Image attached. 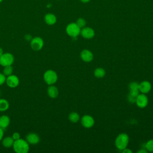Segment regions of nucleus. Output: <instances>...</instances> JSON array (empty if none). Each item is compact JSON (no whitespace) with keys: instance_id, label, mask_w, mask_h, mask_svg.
<instances>
[{"instance_id":"5701e85b","label":"nucleus","mask_w":153,"mask_h":153,"mask_svg":"<svg viewBox=\"0 0 153 153\" xmlns=\"http://www.w3.org/2000/svg\"><path fill=\"white\" fill-rule=\"evenodd\" d=\"M145 148L148 151L153 152V139L149 140L145 144Z\"/></svg>"},{"instance_id":"dca6fc26","label":"nucleus","mask_w":153,"mask_h":153,"mask_svg":"<svg viewBox=\"0 0 153 153\" xmlns=\"http://www.w3.org/2000/svg\"><path fill=\"white\" fill-rule=\"evenodd\" d=\"M44 21L48 25H53L57 22L56 16L52 13H47L44 16Z\"/></svg>"},{"instance_id":"c9c22d12","label":"nucleus","mask_w":153,"mask_h":153,"mask_svg":"<svg viewBox=\"0 0 153 153\" xmlns=\"http://www.w3.org/2000/svg\"><path fill=\"white\" fill-rule=\"evenodd\" d=\"M0 96H1V90H0Z\"/></svg>"},{"instance_id":"1a4fd4ad","label":"nucleus","mask_w":153,"mask_h":153,"mask_svg":"<svg viewBox=\"0 0 153 153\" xmlns=\"http://www.w3.org/2000/svg\"><path fill=\"white\" fill-rule=\"evenodd\" d=\"M25 140L29 145H36L40 141V137L37 133L32 132L26 135Z\"/></svg>"},{"instance_id":"b1692460","label":"nucleus","mask_w":153,"mask_h":153,"mask_svg":"<svg viewBox=\"0 0 153 153\" xmlns=\"http://www.w3.org/2000/svg\"><path fill=\"white\" fill-rule=\"evenodd\" d=\"M139 84L137 82H131L129 85V89L130 90H134V89H139Z\"/></svg>"},{"instance_id":"9d476101","label":"nucleus","mask_w":153,"mask_h":153,"mask_svg":"<svg viewBox=\"0 0 153 153\" xmlns=\"http://www.w3.org/2000/svg\"><path fill=\"white\" fill-rule=\"evenodd\" d=\"M80 34L85 39H91L94 37L95 33L93 29L90 27H84L81 29Z\"/></svg>"},{"instance_id":"473e14b6","label":"nucleus","mask_w":153,"mask_h":153,"mask_svg":"<svg viewBox=\"0 0 153 153\" xmlns=\"http://www.w3.org/2000/svg\"><path fill=\"white\" fill-rule=\"evenodd\" d=\"M3 53H4V51H3L2 48L0 47V56H1Z\"/></svg>"},{"instance_id":"c85d7f7f","label":"nucleus","mask_w":153,"mask_h":153,"mask_svg":"<svg viewBox=\"0 0 153 153\" xmlns=\"http://www.w3.org/2000/svg\"><path fill=\"white\" fill-rule=\"evenodd\" d=\"M4 130H3L2 128H1L0 127V141H1L2 139H3V137H4Z\"/></svg>"},{"instance_id":"7ed1b4c3","label":"nucleus","mask_w":153,"mask_h":153,"mask_svg":"<svg viewBox=\"0 0 153 153\" xmlns=\"http://www.w3.org/2000/svg\"><path fill=\"white\" fill-rule=\"evenodd\" d=\"M43 78L45 83L48 85L55 84L58 79L57 73L52 69L47 70L44 74Z\"/></svg>"},{"instance_id":"4be33fe9","label":"nucleus","mask_w":153,"mask_h":153,"mask_svg":"<svg viewBox=\"0 0 153 153\" xmlns=\"http://www.w3.org/2000/svg\"><path fill=\"white\" fill-rule=\"evenodd\" d=\"M76 25L81 28H83L86 25V21L85 19H84L83 18H78L76 20Z\"/></svg>"},{"instance_id":"a211bd4d","label":"nucleus","mask_w":153,"mask_h":153,"mask_svg":"<svg viewBox=\"0 0 153 153\" xmlns=\"http://www.w3.org/2000/svg\"><path fill=\"white\" fill-rule=\"evenodd\" d=\"M10 107L9 102L5 99H0V112L6 111Z\"/></svg>"},{"instance_id":"f03ea898","label":"nucleus","mask_w":153,"mask_h":153,"mask_svg":"<svg viewBox=\"0 0 153 153\" xmlns=\"http://www.w3.org/2000/svg\"><path fill=\"white\" fill-rule=\"evenodd\" d=\"M129 142L128 136L124 133H120L116 137L115 144L117 149L120 150H123L127 148Z\"/></svg>"},{"instance_id":"a878e982","label":"nucleus","mask_w":153,"mask_h":153,"mask_svg":"<svg viewBox=\"0 0 153 153\" xmlns=\"http://www.w3.org/2000/svg\"><path fill=\"white\" fill-rule=\"evenodd\" d=\"M6 76L3 73H0V85H2L5 82Z\"/></svg>"},{"instance_id":"423d86ee","label":"nucleus","mask_w":153,"mask_h":153,"mask_svg":"<svg viewBox=\"0 0 153 153\" xmlns=\"http://www.w3.org/2000/svg\"><path fill=\"white\" fill-rule=\"evenodd\" d=\"M44 46V40L39 36H35L32 38L30 41V47L34 51L41 50Z\"/></svg>"},{"instance_id":"ddd939ff","label":"nucleus","mask_w":153,"mask_h":153,"mask_svg":"<svg viewBox=\"0 0 153 153\" xmlns=\"http://www.w3.org/2000/svg\"><path fill=\"white\" fill-rule=\"evenodd\" d=\"M81 58L85 62H90L93 59V54L88 50H84L81 52Z\"/></svg>"},{"instance_id":"4468645a","label":"nucleus","mask_w":153,"mask_h":153,"mask_svg":"<svg viewBox=\"0 0 153 153\" xmlns=\"http://www.w3.org/2000/svg\"><path fill=\"white\" fill-rule=\"evenodd\" d=\"M10 124V118L6 115L0 117V127L3 130H5Z\"/></svg>"},{"instance_id":"f8f14e48","label":"nucleus","mask_w":153,"mask_h":153,"mask_svg":"<svg viewBox=\"0 0 153 153\" xmlns=\"http://www.w3.org/2000/svg\"><path fill=\"white\" fill-rule=\"evenodd\" d=\"M151 89V84L148 81H143L139 85V90L142 93H148Z\"/></svg>"},{"instance_id":"2f4dec72","label":"nucleus","mask_w":153,"mask_h":153,"mask_svg":"<svg viewBox=\"0 0 153 153\" xmlns=\"http://www.w3.org/2000/svg\"><path fill=\"white\" fill-rule=\"evenodd\" d=\"M138 153H146L147 152V151L145 149H140L139 150L138 152Z\"/></svg>"},{"instance_id":"39448f33","label":"nucleus","mask_w":153,"mask_h":153,"mask_svg":"<svg viewBox=\"0 0 153 153\" xmlns=\"http://www.w3.org/2000/svg\"><path fill=\"white\" fill-rule=\"evenodd\" d=\"M14 61V56L10 53H4L0 56V65L4 67L12 65Z\"/></svg>"},{"instance_id":"393cba45","label":"nucleus","mask_w":153,"mask_h":153,"mask_svg":"<svg viewBox=\"0 0 153 153\" xmlns=\"http://www.w3.org/2000/svg\"><path fill=\"white\" fill-rule=\"evenodd\" d=\"M139 94V89H134V90H130L129 95L136 97Z\"/></svg>"},{"instance_id":"9b49d317","label":"nucleus","mask_w":153,"mask_h":153,"mask_svg":"<svg viewBox=\"0 0 153 153\" xmlns=\"http://www.w3.org/2000/svg\"><path fill=\"white\" fill-rule=\"evenodd\" d=\"M81 121L82 126L85 128H91L93 126L94 124V118L89 115H85L83 116L81 118Z\"/></svg>"},{"instance_id":"2eb2a0df","label":"nucleus","mask_w":153,"mask_h":153,"mask_svg":"<svg viewBox=\"0 0 153 153\" xmlns=\"http://www.w3.org/2000/svg\"><path fill=\"white\" fill-rule=\"evenodd\" d=\"M47 94L51 98H56L59 95L58 88L54 85H50L47 88Z\"/></svg>"},{"instance_id":"f704fd0d","label":"nucleus","mask_w":153,"mask_h":153,"mask_svg":"<svg viewBox=\"0 0 153 153\" xmlns=\"http://www.w3.org/2000/svg\"><path fill=\"white\" fill-rule=\"evenodd\" d=\"M2 1H3V0H0V2H1Z\"/></svg>"},{"instance_id":"c756f323","label":"nucleus","mask_w":153,"mask_h":153,"mask_svg":"<svg viewBox=\"0 0 153 153\" xmlns=\"http://www.w3.org/2000/svg\"><path fill=\"white\" fill-rule=\"evenodd\" d=\"M25 38L27 40V41H31V39H32V37L29 34H26L25 36Z\"/></svg>"},{"instance_id":"412c9836","label":"nucleus","mask_w":153,"mask_h":153,"mask_svg":"<svg viewBox=\"0 0 153 153\" xmlns=\"http://www.w3.org/2000/svg\"><path fill=\"white\" fill-rule=\"evenodd\" d=\"M13 68L12 65H9V66H6L4 67L2 73L6 76H9L11 74H13Z\"/></svg>"},{"instance_id":"7c9ffc66","label":"nucleus","mask_w":153,"mask_h":153,"mask_svg":"<svg viewBox=\"0 0 153 153\" xmlns=\"http://www.w3.org/2000/svg\"><path fill=\"white\" fill-rule=\"evenodd\" d=\"M122 152L124 153H132V151L129 149H127L126 148L122 150Z\"/></svg>"},{"instance_id":"6ab92c4d","label":"nucleus","mask_w":153,"mask_h":153,"mask_svg":"<svg viewBox=\"0 0 153 153\" xmlns=\"http://www.w3.org/2000/svg\"><path fill=\"white\" fill-rule=\"evenodd\" d=\"M105 70L102 68H97L94 71V75L96 78H101L105 75Z\"/></svg>"},{"instance_id":"0eeeda50","label":"nucleus","mask_w":153,"mask_h":153,"mask_svg":"<svg viewBox=\"0 0 153 153\" xmlns=\"http://www.w3.org/2000/svg\"><path fill=\"white\" fill-rule=\"evenodd\" d=\"M5 83L8 87L13 88L17 87L19 85L20 80L17 75L11 74L6 77Z\"/></svg>"},{"instance_id":"bb28decb","label":"nucleus","mask_w":153,"mask_h":153,"mask_svg":"<svg viewBox=\"0 0 153 153\" xmlns=\"http://www.w3.org/2000/svg\"><path fill=\"white\" fill-rule=\"evenodd\" d=\"M11 137H13V139L14 140H16L17 139H19L20 138V134L18 132H14L13 133Z\"/></svg>"},{"instance_id":"72a5a7b5","label":"nucleus","mask_w":153,"mask_h":153,"mask_svg":"<svg viewBox=\"0 0 153 153\" xmlns=\"http://www.w3.org/2000/svg\"><path fill=\"white\" fill-rule=\"evenodd\" d=\"M82 2H83V3H87V2H88L90 0H80Z\"/></svg>"},{"instance_id":"6e6552de","label":"nucleus","mask_w":153,"mask_h":153,"mask_svg":"<svg viewBox=\"0 0 153 153\" xmlns=\"http://www.w3.org/2000/svg\"><path fill=\"white\" fill-rule=\"evenodd\" d=\"M135 102L136 103V105L138 107L140 108H143L147 106L148 103V99L147 96L145 94L142 93L139 94L136 97Z\"/></svg>"},{"instance_id":"20e7f679","label":"nucleus","mask_w":153,"mask_h":153,"mask_svg":"<svg viewBox=\"0 0 153 153\" xmlns=\"http://www.w3.org/2000/svg\"><path fill=\"white\" fill-rule=\"evenodd\" d=\"M66 32L68 35L75 38L80 34L81 28L76 23H71L67 25L66 27Z\"/></svg>"},{"instance_id":"f3484780","label":"nucleus","mask_w":153,"mask_h":153,"mask_svg":"<svg viewBox=\"0 0 153 153\" xmlns=\"http://www.w3.org/2000/svg\"><path fill=\"white\" fill-rule=\"evenodd\" d=\"M14 140L13 139L11 136H7L5 137H3L2 139V144L5 148H10L12 147L14 143Z\"/></svg>"},{"instance_id":"cd10ccee","label":"nucleus","mask_w":153,"mask_h":153,"mask_svg":"<svg viewBox=\"0 0 153 153\" xmlns=\"http://www.w3.org/2000/svg\"><path fill=\"white\" fill-rule=\"evenodd\" d=\"M128 101H129V102H132V103H134V102H136V97H133V96H130V95H128Z\"/></svg>"},{"instance_id":"aec40b11","label":"nucleus","mask_w":153,"mask_h":153,"mask_svg":"<svg viewBox=\"0 0 153 153\" xmlns=\"http://www.w3.org/2000/svg\"><path fill=\"white\" fill-rule=\"evenodd\" d=\"M69 120L72 123H76L79 120V115L75 112H72L69 114Z\"/></svg>"},{"instance_id":"f257e3e1","label":"nucleus","mask_w":153,"mask_h":153,"mask_svg":"<svg viewBox=\"0 0 153 153\" xmlns=\"http://www.w3.org/2000/svg\"><path fill=\"white\" fill-rule=\"evenodd\" d=\"M12 147L16 153H27L29 151V144L26 140L21 138L14 140Z\"/></svg>"}]
</instances>
